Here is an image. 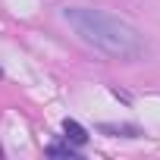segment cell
<instances>
[{
    "label": "cell",
    "instance_id": "1",
    "mask_svg": "<svg viewBox=\"0 0 160 160\" xmlns=\"http://www.w3.org/2000/svg\"><path fill=\"white\" fill-rule=\"evenodd\" d=\"M63 19L88 47H94L113 60H135L144 53V41H141L138 28L113 13L91 10V7H66Z\"/></svg>",
    "mask_w": 160,
    "mask_h": 160
},
{
    "label": "cell",
    "instance_id": "2",
    "mask_svg": "<svg viewBox=\"0 0 160 160\" xmlns=\"http://www.w3.org/2000/svg\"><path fill=\"white\" fill-rule=\"evenodd\" d=\"M63 132H66V141H69V144H75V148H82V144L88 141V132L78 126L75 119H63Z\"/></svg>",
    "mask_w": 160,
    "mask_h": 160
},
{
    "label": "cell",
    "instance_id": "3",
    "mask_svg": "<svg viewBox=\"0 0 160 160\" xmlns=\"http://www.w3.org/2000/svg\"><path fill=\"white\" fill-rule=\"evenodd\" d=\"M101 132H110V135H129V138H135V135H138V129H135V126H107V122L101 126Z\"/></svg>",
    "mask_w": 160,
    "mask_h": 160
},
{
    "label": "cell",
    "instance_id": "4",
    "mask_svg": "<svg viewBox=\"0 0 160 160\" xmlns=\"http://www.w3.org/2000/svg\"><path fill=\"white\" fill-rule=\"evenodd\" d=\"M47 157H66V160H75V151L69 144H50L47 148Z\"/></svg>",
    "mask_w": 160,
    "mask_h": 160
}]
</instances>
